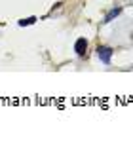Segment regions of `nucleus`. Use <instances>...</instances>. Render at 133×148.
Here are the masks:
<instances>
[{"label": "nucleus", "mask_w": 133, "mask_h": 148, "mask_svg": "<svg viewBox=\"0 0 133 148\" xmlns=\"http://www.w3.org/2000/svg\"><path fill=\"white\" fill-rule=\"evenodd\" d=\"M30 23H34V17H29V19H23V21H19V25H30Z\"/></svg>", "instance_id": "obj_4"}, {"label": "nucleus", "mask_w": 133, "mask_h": 148, "mask_svg": "<svg viewBox=\"0 0 133 148\" xmlns=\"http://www.w3.org/2000/svg\"><path fill=\"white\" fill-rule=\"evenodd\" d=\"M74 51H76L80 57L86 55V51H88V40L86 38H78L76 44H74Z\"/></svg>", "instance_id": "obj_2"}, {"label": "nucleus", "mask_w": 133, "mask_h": 148, "mask_svg": "<svg viewBox=\"0 0 133 148\" xmlns=\"http://www.w3.org/2000/svg\"><path fill=\"white\" fill-rule=\"evenodd\" d=\"M120 13H122V8H114V10H110V12L107 13V17H105V23H110L112 19H114V17H118Z\"/></svg>", "instance_id": "obj_3"}, {"label": "nucleus", "mask_w": 133, "mask_h": 148, "mask_svg": "<svg viewBox=\"0 0 133 148\" xmlns=\"http://www.w3.org/2000/svg\"><path fill=\"white\" fill-rule=\"evenodd\" d=\"M112 48H108V46H99L97 48V55L99 59L105 63V65H110V59H112Z\"/></svg>", "instance_id": "obj_1"}]
</instances>
